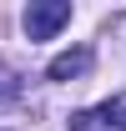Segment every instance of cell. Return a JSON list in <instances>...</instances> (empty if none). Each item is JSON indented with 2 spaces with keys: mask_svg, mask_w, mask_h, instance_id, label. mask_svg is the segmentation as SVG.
Instances as JSON below:
<instances>
[{
  "mask_svg": "<svg viewBox=\"0 0 126 131\" xmlns=\"http://www.w3.org/2000/svg\"><path fill=\"white\" fill-rule=\"evenodd\" d=\"M66 20H71V5L66 0H35L30 10H25V35L30 40H50Z\"/></svg>",
  "mask_w": 126,
  "mask_h": 131,
  "instance_id": "cell-1",
  "label": "cell"
},
{
  "mask_svg": "<svg viewBox=\"0 0 126 131\" xmlns=\"http://www.w3.org/2000/svg\"><path fill=\"white\" fill-rule=\"evenodd\" d=\"M86 71H91V50L76 46V50H66V56L50 61V81H76V76H86Z\"/></svg>",
  "mask_w": 126,
  "mask_h": 131,
  "instance_id": "cell-2",
  "label": "cell"
},
{
  "mask_svg": "<svg viewBox=\"0 0 126 131\" xmlns=\"http://www.w3.org/2000/svg\"><path fill=\"white\" fill-rule=\"evenodd\" d=\"M101 121H106V126H126V91L111 96L106 106H101Z\"/></svg>",
  "mask_w": 126,
  "mask_h": 131,
  "instance_id": "cell-3",
  "label": "cell"
},
{
  "mask_svg": "<svg viewBox=\"0 0 126 131\" xmlns=\"http://www.w3.org/2000/svg\"><path fill=\"white\" fill-rule=\"evenodd\" d=\"M20 96V81H15V71L10 66H0V101H15Z\"/></svg>",
  "mask_w": 126,
  "mask_h": 131,
  "instance_id": "cell-4",
  "label": "cell"
}]
</instances>
